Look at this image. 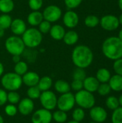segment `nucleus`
Masks as SVG:
<instances>
[{"instance_id": "1", "label": "nucleus", "mask_w": 122, "mask_h": 123, "mask_svg": "<svg viewBox=\"0 0 122 123\" xmlns=\"http://www.w3.org/2000/svg\"><path fill=\"white\" fill-rule=\"evenodd\" d=\"M71 58L73 64L77 68L85 69L91 65L93 61V53L87 45H79L73 50Z\"/></svg>"}, {"instance_id": "2", "label": "nucleus", "mask_w": 122, "mask_h": 123, "mask_svg": "<svg viewBox=\"0 0 122 123\" xmlns=\"http://www.w3.org/2000/svg\"><path fill=\"white\" fill-rule=\"evenodd\" d=\"M103 54L108 59L116 61L122 58V40L118 37L106 38L101 46Z\"/></svg>"}, {"instance_id": "3", "label": "nucleus", "mask_w": 122, "mask_h": 123, "mask_svg": "<svg viewBox=\"0 0 122 123\" xmlns=\"http://www.w3.org/2000/svg\"><path fill=\"white\" fill-rule=\"evenodd\" d=\"M22 40L28 48H35L39 46L42 41V34L38 29L31 27L27 29L22 35Z\"/></svg>"}, {"instance_id": "4", "label": "nucleus", "mask_w": 122, "mask_h": 123, "mask_svg": "<svg viewBox=\"0 0 122 123\" xmlns=\"http://www.w3.org/2000/svg\"><path fill=\"white\" fill-rule=\"evenodd\" d=\"M1 83L4 89L9 92L17 91L23 84L22 76L14 72H9L2 75Z\"/></svg>"}, {"instance_id": "5", "label": "nucleus", "mask_w": 122, "mask_h": 123, "mask_svg": "<svg viewBox=\"0 0 122 123\" xmlns=\"http://www.w3.org/2000/svg\"><path fill=\"white\" fill-rule=\"evenodd\" d=\"M5 48L12 55H21L25 50V45L22 40L17 35L9 37L5 41Z\"/></svg>"}, {"instance_id": "6", "label": "nucleus", "mask_w": 122, "mask_h": 123, "mask_svg": "<svg viewBox=\"0 0 122 123\" xmlns=\"http://www.w3.org/2000/svg\"><path fill=\"white\" fill-rule=\"evenodd\" d=\"M75 95L76 104L83 110H90L95 106L96 99L93 93L85 89H82L76 92Z\"/></svg>"}, {"instance_id": "7", "label": "nucleus", "mask_w": 122, "mask_h": 123, "mask_svg": "<svg viewBox=\"0 0 122 123\" xmlns=\"http://www.w3.org/2000/svg\"><path fill=\"white\" fill-rule=\"evenodd\" d=\"M75 95L70 92L63 94L58 98L57 107H58L60 110L65 112H69L75 107Z\"/></svg>"}, {"instance_id": "8", "label": "nucleus", "mask_w": 122, "mask_h": 123, "mask_svg": "<svg viewBox=\"0 0 122 123\" xmlns=\"http://www.w3.org/2000/svg\"><path fill=\"white\" fill-rule=\"evenodd\" d=\"M39 99L40 104L44 109L51 111L57 107L58 97L56 94L50 90L41 92Z\"/></svg>"}, {"instance_id": "9", "label": "nucleus", "mask_w": 122, "mask_h": 123, "mask_svg": "<svg viewBox=\"0 0 122 123\" xmlns=\"http://www.w3.org/2000/svg\"><path fill=\"white\" fill-rule=\"evenodd\" d=\"M42 15L45 20L50 23L55 22L62 17V10L57 5H49L44 9Z\"/></svg>"}, {"instance_id": "10", "label": "nucleus", "mask_w": 122, "mask_h": 123, "mask_svg": "<svg viewBox=\"0 0 122 123\" xmlns=\"http://www.w3.org/2000/svg\"><path fill=\"white\" fill-rule=\"evenodd\" d=\"M101 27L106 31H114L118 29L119 25V19L113 14H106L101 17L99 22Z\"/></svg>"}, {"instance_id": "11", "label": "nucleus", "mask_w": 122, "mask_h": 123, "mask_svg": "<svg viewBox=\"0 0 122 123\" xmlns=\"http://www.w3.org/2000/svg\"><path fill=\"white\" fill-rule=\"evenodd\" d=\"M52 114L50 110L42 108L36 110L32 115V123H51Z\"/></svg>"}, {"instance_id": "12", "label": "nucleus", "mask_w": 122, "mask_h": 123, "mask_svg": "<svg viewBox=\"0 0 122 123\" xmlns=\"http://www.w3.org/2000/svg\"><path fill=\"white\" fill-rule=\"evenodd\" d=\"M89 115L92 121L98 123L105 122L108 117L106 110L100 106H93L92 108H91Z\"/></svg>"}, {"instance_id": "13", "label": "nucleus", "mask_w": 122, "mask_h": 123, "mask_svg": "<svg viewBox=\"0 0 122 123\" xmlns=\"http://www.w3.org/2000/svg\"><path fill=\"white\" fill-rule=\"evenodd\" d=\"M17 109L21 115L24 116L29 115L34 111L35 109L34 102L33 100H32L28 97L20 99V101L18 103Z\"/></svg>"}, {"instance_id": "14", "label": "nucleus", "mask_w": 122, "mask_h": 123, "mask_svg": "<svg viewBox=\"0 0 122 123\" xmlns=\"http://www.w3.org/2000/svg\"><path fill=\"white\" fill-rule=\"evenodd\" d=\"M63 21L65 27L72 29L78 25L79 17L76 12L69 10L64 14L63 17Z\"/></svg>"}, {"instance_id": "15", "label": "nucleus", "mask_w": 122, "mask_h": 123, "mask_svg": "<svg viewBox=\"0 0 122 123\" xmlns=\"http://www.w3.org/2000/svg\"><path fill=\"white\" fill-rule=\"evenodd\" d=\"M10 29L12 32L17 36L22 35L27 30V25L24 21L20 18H17L12 20Z\"/></svg>"}, {"instance_id": "16", "label": "nucleus", "mask_w": 122, "mask_h": 123, "mask_svg": "<svg viewBox=\"0 0 122 123\" xmlns=\"http://www.w3.org/2000/svg\"><path fill=\"white\" fill-rule=\"evenodd\" d=\"M22 83L25 86L28 87H31V86H37L40 77L39 74L35 71H27L25 74H24L22 76Z\"/></svg>"}, {"instance_id": "17", "label": "nucleus", "mask_w": 122, "mask_h": 123, "mask_svg": "<svg viewBox=\"0 0 122 123\" xmlns=\"http://www.w3.org/2000/svg\"><path fill=\"white\" fill-rule=\"evenodd\" d=\"M83 89L89 92L93 93L97 92L99 86L100 84L99 81L94 76H86L83 81Z\"/></svg>"}, {"instance_id": "18", "label": "nucleus", "mask_w": 122, "mask_h": 123, "mask_svg": "<svg viewBox=\"0 0 122 123\" xmlns=\"http://www.w3.org/2000/svg\"><path fill=\"white\" fill-rule=\"evenodd\" d=\"M49 33L52 39L55 40H61L65 34V30L62 25L56 24L51 27Z\"/></svg>"}, {"instance_id": "19", "label": "nucleus", "mask_w": 122, "mask_h": 123, "mask_svg": "<svg viewBox=\"0 0 122 123\" xmlns=\"http://www.w3.org/2000/svg\"><path fill=\"white\" fill-rule=\"evenodd\" d=\"M43 19L42 13L39 11H32L27 16V22L33 27L38 26Z\"/></svg>"}, {"instance_id": "20", "label": "nucleus", "mask_w": 122, "mask_h": 123, "mask_svg": "<svg viewBox=\"0 0 122 123\" xmlns=\"http://www.w3.org/2000/svg\"><path fill=\"white\" fill-rule=\"evenodd\" d=\"M108 84H109L111 89L114 92H122V76L118 74L111 76Z\"/></svg>"}, {"instance_id": "21", "label": "nucleus", "mask_w": 122, "mask_h": 123, "mask_svg": "<svg viewBox=\"0 0 122 123\" xmlns=\"http://www.w3.org/2000/svg\"><path fill=\"white\" fill-rule=\"evenodd\" d=\"M79 36L77 32L75 30H69L65 32V34L63 38L64 43L68 45H73L78 41Z\"/></svg>"}, {"instance_id": "22", "label": "nucleus", "mask_w": 122, "mask_h": 123, "mask_svg": "<svg viewBox=\"0 0 122 123\" xmlns=\"http://www.w3.org/2000/svg\"><path fill=\"white\" fill-rule=\"evenodd\" d=\"M54 88L55 91L60 94L68 93L70 91V84L65 80H58L54 84Z\"/></svg>"}, {"instance_id": "23", "label": "nucleus", "mask_w": 122, "mask_h": 123, "mask_svg": "<svg viewBox=\"0 0 122 123\" xmlns=\"http://www.w3.org/2000/svg\"><path fill=\"white\" fill-rule=\"evenodd\" d=\"M52 86V79L50 76H45L40 78L37 84V87L40 89V90L42 92L50 90Z\"/></svg>"}, {"instance_id": "24", "label": "nucleus", "mask_w": 122, "mask_h": 123, "mask_svg": "<svg viewBox=\"0 0 122 123\" xmlns=\"http://www.w3.org/2000/svg\"><path fill=\"white\" fill-rule=\"evenodd\" d=\"M111 76V72L109 69L106 68H99L96 75V78L99 81V83H108Z\"/></svg>"}, {"instance_id": "25", "label": "nucleus", "mask_w": 122, "mask_h": 123, "mask_svg": "<svg viewBox=\"0 0 122 123\" xmlns=\"http://www.w3.org/2000/svg\"><path fill=\"white\" fill-rule=\"evenodd\" d=\"M14 8L13 0H0V12L2 14H9Z\"/></svg>"}, {"instance_id": "26", "label": "nucleus", "mask_w": 122, "mask_h": 123, "mask_svg": "<svg viewBox=\"0 0 122 123\" xmlns=\"http://www.w3.org/2000/svg\"><path fill=\"white\" fill-rule=\"evenodd\" d=\"M12 19L9 14H2L0 15V29L6 30L10 28Z\"/></svg>"}, {"instance_id": "27", "label": "nucleus", "mask_w": 122, "mask_h": 123, "mask_svg": "<svg viewBox=\"0 0 122 123\" xmlns=\"http://www.w3.org/2000/svg\"><path fill=\"white\" fill-rule=\"evenodd\" d=\"M14 70V73L22 76L28 71V65L26 62L23 61H20L18 63H15Z\"/></svg>"}, {"instance_id": "28", "label": "nucleus", "mask_w": 122, "mask_h": 123, "mask_svg": "<svg viewBox=\"0 0 122 123\" xmlns=\"http://www.w3.org/2000/svg\"><path fill=\"white\" fill-rule=\"evenodd\" d=\"M100 22V19L99 18L93 14H91V15H88L84 20V24L86 27H90V28H93L96 27L98 25H99Z\"/></svg>"}, {"instance_id": "29", "label": "nucleus", "mask_w": 122, "mask_h": 123, "mask_svg": "<svg viewBox=\"0 0 122 123\" xmlns=\"http://www.w3.org/2000/svg\"><path fill=\"white\" fill-rule=\"evenodd\" d=\"M52 120L58 123H65L68 120V115L62 110H57L52 114Z\"/></svg>"}, {"instance_id": "30", "label": "nucleus", "mask_w": 122, "mask_h": 123, "mask_svg": "<svg viewBox=\"0 0 122 123\" xmlns=\"http://www.w3.org/2000/svg\"><path fill=\"white\" fill-rule=\"evenodd\" d=\"M41 92H42L40 90L37 86H31L28 88L27 91V95L28 98L31 99L32 100H34V99H37L40 98Z\"/></svg>"}, {"instance_id": "31", "label": "nucleus", "mask_w": 122, "mask_h": 123, "mask_svg": "<svg viewBox=\"0 0 122 123\" xmlns=\"http://www.w3.org/2000/svg\"><path fill=\"white\" fill-rule=\"evenodd\" d=\"M106 105L109 110H114L119 107H120L119 99L114 96H109L106 99Z\"/></svg>"}, {"instance_id": "32", "label": "nucleus", "mask_w": 122, "mask_h": 123, "mask_svg": "<svg viewBox=\"0 0 122 123\" xmlns=\"http://www.w3.org/2000/svg\"><path fill=\"white\" fill-rule=\"evenodd\" d=\"M85 115H86V114H85L84 110L81 107H77L73 111V113H72L73 120L81 123V121H83L84 120Z\"/></svg>"}, {"instance_id": "33", "label": "nucleus", "mask_w": 122, "mask_h": 123, "mask_svg": "<svg viewBox=\"0 0 122 123\" xmlns=\"http://www.w3.org/2000/svg\"><path fill=\"white\" fill-rule=\"evenodd\" d=\"M111 91V87L108 83H100L99 88L97 89V92L99 93V94L102 97L107 96L110 94Z\"/></svg>"}, {"instance_id": "34", "label": "nucleus", "mask_w": 122, "mask_h": 123, "mask_svg": "<svg viewBox=\"0 0 122 123\" xmlns=\"http://www.w3.org/2000/svg\"><path fill=\"white\" fill-rule=\"evenodd\" d=\"M86 77V73L84 68H76L73 72V80H80L83 81Z\"/></svg>"}, {"instance_id": "35", "label": "nucleus", "mask_w": 122, "mask_h": 123, "mask_svg": "<svg viewBox=\"0 0 122 123\" xmlns=\"http://www.w3.org/2000/svg\"><path fill=\"white\" fill-rule=\"evenodd\" d=\"M112 123H122V107H119L116 110H113L111 115Z\"/></svg>"}, {"instance_id": "36", "label": "nucleus", "mask_w": 122, "mask_h": 123, "mask_svg": "<svg viewBox=\"0 0 122 123\" xmlns=\"http://www.w3.org/2000/svg\"><path fill=\"white\" fill-rule=\"evenodd\" d=\"M20 101V96L17 91L9 92L7 93V102L12 105H17Z\"/></svg>"}, {"instance_id": "37", "label": "nucleus", "mask_w": 122, "mask_h": 123, "mask_svg": "<svg viewBox=\"0 0 122 123\" xmlns=\"http://www.w3.org/2000/svg\"><path fill=\"white\" fill-rule=\"evenodd\" d=\"M4 112L9 117H14L18 112V109L15 106V105L9 104L6 105L4 107Z\"/></svg>"}, {"instance_id": "38", "label": "nucleus", "mask_w": 122, "mask_h": 123, "mask_svg": "<svg viewBox=\"0 0 122 123\" xmlns=\"http://www.w3.org/2000/svg\"><path fill=\"white\" fill-rule=\"evenodd\" d=\"M38 27H39L38 30L42 34H47L50 32L52 25L50 22L43 19L42 22L38 25Z\"/></svg>"}, {"instance_id": "39", "label": "nucleus", "mask_w": 122, "mask_h": 123, "mask_svg": "<svg viewBox=\"0 0 122 123\" xmlns=\"http://www.w3.org/2000/svg\"><path fill=\"white\" fill-rule=\"evenodd\" d=\"M42 0H29L28 5L32 11H39L42 6Z\"/></svg>"}, {"instance_id": "40", "label": "nucleus", "mask_w": 122, "mask_h": 123, "mask_svg": "<svg viewBox=\"0 0 122 123\" xmlns=\"http://www.w3.org/2000/svg\"><path fill=\"white\" fill-rule=\"evenodd\" d=\"M35 48H29L28 50H24L23 53L24 55V56L26 57V58L29 61H32V59L35 60L36 59L37 57V51L34 50Z\"/></svg>"}, {"instance_id": "41", "label": "nucleus", "mask_w": 122, "mask_h": 123, "mask_svg": "<svg viewBox=\"0 0 122 123\" xmlns=\"http://www.w3.org/2000/svg\"><path fill=\"white\" fill-rule=\"evenodd\" d=\"M83 0H64L65 6L69 9H73L77 7H78Z\"/></svg>"}, {"instance_id": "42", "label": "nucleus", "mask_w": 122, "mask_h": 123, "mask_svg": "<svg viewBox=\"0 0 122 123\" xmlns=\"http://www.w3.org/2000/svg\"><path fill=\"white\" fill-rule=\"evenodd\" d=\"M70 89L75 92H78L83 89V81L80 80H73L70 84Z\"/></svg>"}, {"instance_id": "43", "label": "nucleus", "mask_w": 122, "mask_h": 123, "mask_svg": "<svg viewBox=\"0 0 122 123\" xmlns=\"http://www.w3.org/2000/svg\"><path fill=\"white\" fill-rule=\"evenodd\" d=\"M113 68L116 74L122 76V58L114 61V63L113 64Z\"/></svg>"}, {"instance_id": "44", "label": "nucleus", "mask_w": 122, "mask_h": 123, "mask_svg": "<svg viewBox=\"0 0 122 123\" xmlns=\"http://www.w3.org/2000/svg\"><path fill=\"white\" fill-rule=\"evenodd\" d=\"M7 102V93L5 89L0 88V107L4 105Z\"/></svg>"}, {"instance_id": "45", "label": "nucleus", "mask_w": 122, "mask_h": 123, "mask_svg": "<svg viewBox=\"0 0 122 123\" xmlns=\"http://www.w3.org/2000/svg\"><path fill=\"white\" fill-rule=\"evenodd\" d=\"M21 61L20 55H12V61L14 63H17L19 61Z\"/></svg>"}, {"instance_id": "46", "label": "nucleus", "mask_w": 122, "mask_h": 123, "mask_svg": "<svg viewBox=\"0 0 122 123\" xmlns=\"http://www.w3.org/2000/svg\"><path fill=\"white\" fill-rule=\"evenodd\" d=\"M4 65L1 62H0V77L2 76V75L4 74Z\"/></svg>"}, {"instance_id": "47", "label": "nucleus", "mask_w": 122, "mask_h": 123, "mask_svg": "<svg viewBox=\"0 0 122 123\" xmlns=\"http://www.w3.org/2000/svg\"><path fill=\"white\" fill-rule=\"evenodd\" d=\"M118 37L122 40V28L119 30V35H118Z\"/></svg>"}, {"instance_id": "48", "label": "nucleus", "mask_w": 122, "mask_h": 123, "mask_svg": "<svg viewBox=\"0 0 122 123\" xmlns=\"http://www.w3.org/2000/svg\"><path fill=\"white\" fill-rule=\"evenodd\" d=\"M119 106L122 107V94L120 95V97L119 98Z\"/></svg>"}, {"instance_id": "49", "label": "nucleus", "mask_w": 122, "mask_h": 123, "mask_svg": "<svg viewBox=\"0 0 122 123\" xmlns=\"http://www.w3.org/2000/svg\"><path fill=\"white\" fill-rule=\"evenodd\" d=\"M118 4H119V7L122 11V0H119L118 1Z\"/></svg>"}, {"instance_id": "50", "label": "nucleus", "mask_w": 122, "mask_h": 123, "mask_svg": "<svg viewBox=\"0 0 122 123\" xmlns=\"http://www.w3.org/2000/svg\"><path fill=\"white\" fill-rule=\"evenodd\" d=\"M118 19H119V25H122V13L120 14V16H119V17H118Z\"/></svg>"}, {"instance_id": "51", "label": "nucleus", "mask_w": 122, "mask_h": 123, "mask_svg": "<svg viewBox=\"0 0 122 123\" xmlns=\"http://www.w3.org/2000/svg\"><path fill=\"white\" fill-rule=\"evenodd\" d=\"M4 31H5V30L0 29V37H1L4 36Z\"/></svg>"}, {"instance_id": "52", "label": "nucleus", "mask_w": 122, "mask_h": 123, "mask_svg": "<svg viewBox=\"0 0 122 123\" xmlns=\"http://www.w3.org/2000/svg\"><path fill=\"white\" fill-rule=\"evenodd\" d=\"M0 123H4V118L3 117L0 115Z\"/></svg>"}, {"instance_id": "53", "label": "nucleus", "mask_w": 122, "mask_h": 123, "mask_svg": "<svg viewBox=\"0 0 122 123\" xmlns=\"http://www.w3.org/2000/svg\"><path fill=\"white\" fill-rule=\"evenodd\" d=\"M67 123H78V122H76V121H75V120H71V121H69V122H68Z\"/></svg>"}, {"instance_id": "54", "label": "nucleus", "mask_w": 122, "mask_h": 123, "mask_svg": "<svg viewBox=\"0 0 122 123\" xmlns=\"http://www.w3.org/2000/svg\"><path fill=\"white\" fill-rule=\"evenodd\" d=\"M90 123H96V122H93V121H92V122H91Z\"/></svg>"}]
</instances>
